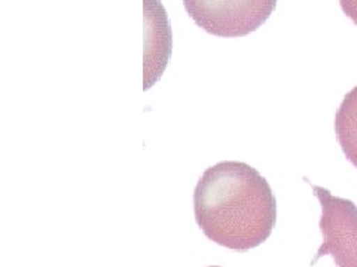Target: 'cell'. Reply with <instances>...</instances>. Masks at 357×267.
<instances>
[{
  "instance_id": "obj_2",
  "label": "cell",
  "mask_w": 357,
  "mask_h": 267,
  "mask_svg": "<svg viewBox=\"0 0 357 267\" xmlns=\"http://www.w3.org/2000/svg\"><path fill=\"white\" fill-rule=\"evenodd\" d=\"M195 24L218 38H243L262 27L277 0H183Z\"/></svg>"
},
{
  "instance_id": "obj_7",
  "label": "cell",
  "mask_w": 357,
  "mask_h": 267,
  "mask_svg": "<svg viewBox=\"0 0 357 267\" xmlns=\"http://www.w3.org/2000/svg\"><path fill=\"white\" fill-rule=\"evenodd\" d=\"M208 267H220V266H208Z\"/></svg>"
},
{
  "instance_id": "obj_3",
  "label": "cell",
  "mask_w": 357,
  "mask_h": 267,
  "mask_svg": "<svg viewBox=\"0 0 357 267\" xmlns=\"http://www.w3.org/2000/svg\"><path fill=\"white\" fill-rule=\"evenodd\" d=\"M321 207L320 232L323 243L311 266L331 255L337 267H357V205L349 199L333 196L326 188L311 184Z\"/></svg>"
},
{
  "instance_id": "obj_4",
  "label": "cell",
  "mask_w": 357,
  "mask_h": 267,
  "mask_svg": "<svg viewBox=\"0 0 357 267\" xmlns=\"http://www.w3.org/2000/svg\"><path fill=\"white\" fill-rule=\"evenodd\" d=\"M144 21H146V52L144 72L146 85L158 79L172 55V29L165 9L160 0H144Z\"/></svg>"
},
{
  "instance_id": "obj_5",
  "label": "cell",
  "mask_w": 357,
  "mask_h": 267,
  "mask_svg": "<svg viewBox=\"0 0 357 267\" xmlns=\"http://www.w3.org/2000/svg\"><path fill=\"white\" fill-rule=\"evenodd\" d=\"M335 132L345 158L357 168V86L345 94L335 115Z\"/></svg>"
},
{
  "instance_id": "obj_1",
  "label": "cell",
  "mask_w": 357,
  "mask_h": 267,
  "mask_svg": "<svg viewBox=\"0 0 357 267\" xmlns=\"http://www.w3.org/2000/svg\"><path fill=\"white\" fill-rule=\"evenodd\" d=\"M194 213L210 241L228 250L249 251L270 238L277 202L271 186L253 166L227 161L210 166L199 178Z\"/></svg>"
},
{
  "instance_id": "obj_6",
  "label": "cell",
  "mask_w": 357,
  "mask_h": 267,
  "mask_svg": "<svg viewBox=\"0 0 357 267\" xmlns=\"http://www.w3.org/2000/svg\"><path fill=\"white\" fill-rule=\"evenodd\" d=\"M342 13L357 26V0H338Z\"/></svg>"
}]
</instances>
